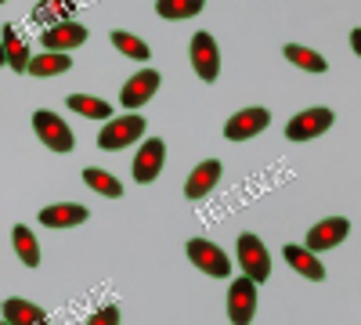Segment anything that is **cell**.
<instances>
[{"label": "cell", "instance_id": "obj_1", "mask_svg": "<svg viewBox=\"0 0 361 325\" xmlns=\"http://www.w3.org/2000/svg\"><path fill=\"white\" fill-rule=\"evenodd\" d=\"M145 116H137V112H130V116H109V123L102 127V134H98V145L105 152H116V149H127V145H134V141H141L145 137Z\"/></svg>", "mask_w": 361, "mask_h": 325}, {"label": "cell", "instance_id": "obj_2", "mask_svg": "<svg viewBox=\"0 0 361 325\" xmlns=\"http://www.w3.org/2000/svg\"><path fill=\"white\" fill-rule=\"evenodd\" d=\"M33 130H37V137L47 145V149H51V152H58V156L73 152V145H76V137H73L69 123H66L58 112H47V109H40V112L33 116Z\"/></svg>", "mask_w": 361, "mask_h": 325}, {"label": "cell", "instance_id": "obj_3", "mask_svg": "<svg viewBox=\"0 0 361 325\" xmlns=\"http://www.w3.org/2000/svg\"><path fill=\"white\" fill-rule=\"evenodd\" d=\"M333 123H336L333 109H304V112H296L293 120L286 123V137L289 141H311V137H322Z\"/></svg>", "mask_w": 361, "mask_h": 325}, {"label": "cell", "instance_id": "obj_4", "mask_svg": "<svg viewBox=\"0 0 361 325\" xmlns=\"http://www.w3.org/2000/svg\"><path fill=\"white\" fill-rule=\"evenodd\" d=\"M188 260L195 264L199 271H206L209 278H228L231 275L228 253L217 243H209V239H188Z\"/></svg>", "mask_w": 361, "mask_h": 325}, {"label": "cell", "instance_id": "obj_5", "mask_svg": "<svg viewBox=\"0 0 361 325\" xmlns=\"http://www.w3.org/2000/svg\"><path fill=\"white\" fill-rule=\"evenodd\" d=\"M188 58H192V69H195V76L202 83H214L221 76V51H217V40L209 33H195L192 37Z\"/></svg>", "mask_w": 361, "mask_h": 325}, {"label": "cell", "instance_id": "obj_6", "mask_svg": "<svg viewBox=\"0 0 361 325\" xmlns=\"http://www.w3.org/2000/svg\"><path fill=\"white\" fill-rule=\"evenodd\" d=\"M238 264H243V271L253 282H267L271 278V253H267V246L257 239L253 231L238 235Z\"/></svg>", "mask_w": 361, "mask_h": 325}, {"label": "cell", "instance_id": "obj_7", "mask_svg": "<svg viewBox=\"0 0 361 325\" xmlns=\"http://www.w3.org/2000/svg\"><path fill=\"white\" fill-rule=\"evenodd\" d=\"M159 83H163V76H159L156 69H141V73H134V76L123 83V91H119V105L130 109V112H137L141 105H148V102L156 98Z\"/></svg>", "mask_w": 361, "mask_h": 325}, {"label": "cell", "instance_id": "obj_8", "mask_svg": "<svg viewBox=\"0 0 361 325\" xmlns=\"http://www.w3.org/2000/svg\"><path fill=\"white\" fill-rule=\"evenodd\" d=\"M163 163H166V145L163 137H148L137 156H134V181L137 185H152L156 177L163 173Z\"/></svg>", "mask_w": 361, "mask_h": 325}, {"label": "cell", "instance_id": "obj_9", "mask_svg": "<svg viewBox=\"0 0 361 325\" xmlns=\"http://www.w3.org/2000/svg\"><path fill=\"white\" fill-rule=\"evenodd\" d=\"M253 314H257V282L250 275L235 278L228 289V318L235 325H246V321H253Z\"/></svg>", "mask_w": 361, "mask_h": 325}, {"label": "cell", "instance_id": "obj_10", "mask_svg": "<svg viewBox=\"0 0 361 325\" xmlns=\"http://www.w3.org/2000/svg\"><path fill=\"white\" fill-rule=\"evenodd\" d=\"M271 123V112L267 109H243V112H235L231 120L224 123V137L228 141H250L257 134H264Z\"/></svg>", "mask_w": 361, "mask_h": 325}, {"label": "cell", "instance_id": "obj_11", "mask_svg": "<svg viewBox=\"0 0 361 325\" xmlns=\"http://www.w3.org/2000/svg\"><path fill=\"white\" fill-rule=\"evenodd\" d=\"M350 235V221L347 217H329V221H322V224H314L311 231H307V250H333V246H340L343 239Z\"/></svg>", "mask_w": 361, "mask_h": 325}, {"label": "cell", "instance_id": "obj_12", "mask_svg": "<svg viewBox=\"0 0 361 325\" xmlns=\"http://www.w3.org/2000/svg\"><path fill=\"white\" fill-rule=\"evenodd\" d=\"M87 25L83 22H58V25H51L47 33H44V47L47 51H73V47H80V44H87Z\"/></svg>", "mask_w": 361, "mask_h": 325}, {"label": "cell", "instance_id": "obj_13", "mask_svg": "<svg viewBox=\"0 0 361 325\" xmlns=\"http://www.w3.org/2000/svg\"><path fill=\"white\" fill-rule=\"evenodd\" d=\"M217 181H221V159H202V163L192 170V177L185 181V195H188L192 202H199L202 195L214 192Z\"/></svg>", "mask_w": 361, "mask_h": 325}, {"label": "cell", "instance_id": "obj_14", "mask_svg": "<svg viewBox=\"0 0 361 325\" xmlns=\"http://www.w3.org/2000/svg\"><path fill=\"white\" fill-rule=\"evenodd\" d=\"M87 217H90V210L80 202H54V206L40 210V224H47V228H76Z\"/></svg>", "mask_w": 361, "mask_h": 325}, {"label": "cell", "instance_id": "obj_15", "mask_svg": "<svg viewBox=\"0 0 361 325\" xmlns=\"http://www.w3.org/2000/svg\"><path fill=\"white\" fill-rule=\"evenodd\" d=\"M282 257H286V264H289V268H293V271H300L304 278H311V282H322V278H325V268H322V260H318V253H314V250L286 243Z\"/></svg>", "mask_w": 361, "mask_h": 325}, {"label": "cell", "instance_id": "obj_16", "mask_svg": "<svg viewBox=\"0 0 361 325\" xmlns=\"http://www.w3.org/2000/svg\"><path fill=\"white\" fill-rule=\"evenodd\" d=\"M4 321L8 325H37V321H47V311L22 297H11V300H4Z\"/></svg>", "mask_w": 361, "mask_h": 325}, {"label": "cell", "instance_id": "obj_17", "mask_svg": "<svg viewBox=\"0 0 361 325\" xmlns=\"http://www.w3.org/2000/svg\"><path fill=\"white\" fill-rule=\"evenodd\" d=\"M69 69H73V62L66 51H44L37 58H29V76H62Z\"/></svg>", "mask_w": 361, "mask_h": 325}, {"label": "cell", "instance_id": "obj_18", "mask_svg": "<svg viewBox=\"0 0 361 325\" xmlns=\"http://www.w3.org/2000/svg\"><path fill=\"white\" fill-rule=\"evenodd\" d=\"M11 243H15V253H18V260L25 264V268H37V264H40V243H37V235L29 231L25 224H15L11 228Z\"/></svg>", "mask_w": 361, "mask_h": 325}, {"label": "cell", "instance_id": "obj_19", "mask_svg": "<svg viewBox=\"0 0 361 325\" xmlns=\"http://www.w3.org/2000/svg\"><path fill=\"white\" fill-rule=\"evenodd\" d=\"M4 58H8V66L15 69V73H29V47H25V40L18 37V29L15 25H8L4 29Z\"/></svg>", "mask_w": 361, "mask_h": 325}, {"label": "cell", "instance_id": "obj_20", "mask_svg": "<svg viewBox=\"0 0 361 325\" xmlns=\"http://www.w3.org/2000/svg\"><path fill=\"white\" fill-rule=\"evenodd\" d=\"M83 185H87V188H94V192L105 195V199H119V195H123V185H119V177H112L109 170H98V166H87V170H83Z\"/></svg>", "mask_w": 361, "mask_h": 325}, {"label": "cell", "instance_id": "obj_21", "mask_svg": "<svg viewBox=\"0 0 361 325\" xmlns=\"http://www.w3.org/2000/svg\"><path fill=\"white\" fill-rule=\"evenodd\" d=\"M112 47L116 51H123L127 58H134V62H148L152 58V47H148L141 37H134V33H127V29H112Z\"/></svg>", "mask_w": 361, "mask_h": 325}, {"label": "cell", "instance_id": "obj_22", "mask_svg": "<svg viewBox=\"0 0 361 325\" xmlns=\"http://www.w3.org/2000/svg\"><path fill=\"white\" fill-rule=\"evenodd\" d=\"M282 54L289 58V62L296 66V69H304V73H325L329 69V62L318 54V51H311V47H300V44H286L282 47Z\"/></svg>", "mask_w": 361, "mask_h": 325}, {"label": "cell", "instance_id": "obj_23", "mask_svg": "<svg viewBox=\"0 0 361 325\" xmlns=\"http://www.w3.org/2000/svg\"><path fill=\"white\" fill-rule=\"evenodd\" d=\"M66 102H69V109H73V112L87 116V120H109V116H112V105H109V102L90 98V94H69Z\"/></svg>", "mask_w": 361, "mask_h": 325}, {"label": "cell", "instance_id": "obj_24", "mask_svg": "<svg viewBox=\"0 0 361 325\" xmlns=\"http://www.w3.org/2000/svg\"><path fill=\"white\" fill-rule=\"evenodd\" d=\"M206 8V0H156V11L163 18H192Z\"/></svg>", "mask_w": 361, "mask_h": 325}, {"label": "cell", "instance_id": "obj_25", "mask_svg": "<svg viewBox=\"0 0 361 325\" xmlns=\"http://www.w3.org/2000/svg\"><path fill=\"white\" fill-rule=\"evenodd\" d=\"M73 0H47V4H40V11H37V18H54V15H66L62 8H69Z\"/></svg>", "mask_w": 361, "mask_h": 325}, {"label": "cell", "instance_id": "obj_26", "mask_svg": "<svg viewBox=\"0 0 361 325\" xmlns=\"http://www.w3.org/2000/svg\"><path fill=\"white\" fill-rule=\"evenodd\" d=\"M105 321H119V307H102L98 314H90V325H105Z\"/></svg>", "mask_w": 361, "mask_h": 325}, {"label": "cell", "instance_id": "obj_27", "mask_svg": "<svg viewBox=\"0 0 361 325\" xmlns=\"http://www.w3.org/2000/svg\"><path fill=\"white\" fill-rule=\"evenodd\" d=\"M350 47H354V54L361 58V29H354V33H350Z\"/></svg>", "mask_w": 361, "mask_h": 325}, {"label": "cell", "instance_id": "obj_28", "mask_svg": "<svg viewBox=\"0 0 361 325\" xmlns=\"http://www.w3.org/2000/svg\"><path fill=\"white\" fill-rule=\"evenodd\" d=\"M8 62V58H4V44H0V66H4Z\"/></svg>", "mask_w": 361, "mask_h": 325}, {"label": "cell", "instance_id": "obj_29", "mask_svg": "<svg viewBox=\"0 0 361 325\" xmlns=\"http://www.w3.org/2000/svg\"><path fill=\"white\" fill-rule=\"evenodd\" d=\"M0 4H4V0H0Z\"/></svg>", "mask_w": 361, "mask_h": 325}]
</instances>
